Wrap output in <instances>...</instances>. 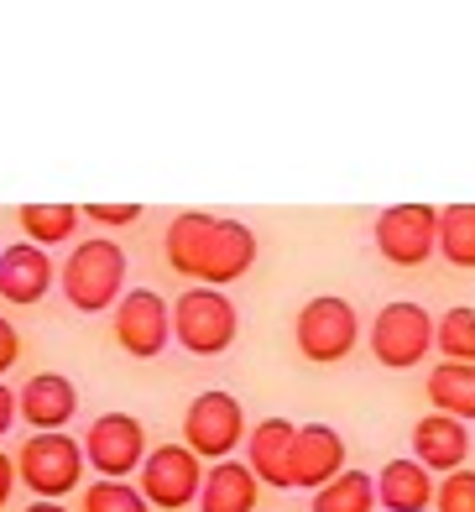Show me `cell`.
<instances>
[{"instance_id":"cell-1","label":"cell","mask_w":475,"mask_h":512,"mask_svg":"<svg viewBox=\"0 0 475 512\" xmlns=\"http://www.w3.org/2000/svg\"><path fill=\"white\" fill-rule=\"evenodd\" d=\"M162 251H168V267L178 277H194L199 288H230L235 277H246L256 267L261 246H256V230L241 220L183 209V215H173L168 236H162Z\"/></svg>"},{"instance_id":"cell-2","label":"cell","mask_w":475,"mask_h":512,"mask_svg":"<svg viewBox=\"0 0 475 512\" xmlns=\"http://www.w3.org/2000/svg\"><path fill=\"white\" fill-rule=\"evenodd\" d=\"M58 288L68 298V309H79V314L115 309V298L126 293V251L105 236L79 241L58 272Z\"/></svg>"},{"instance_id":"cell-3","label":"cell","mask_w":475,"mask_h":512,"mask_svg":"<svg viewBox=\"0 0 475 512\" xmlns=\"http://www.w3.org/2000/svg\"><path fill=\"white\" fill-rule=\"evenodd\" d=\"M16 481L37 502H63L84 481V445L74 434H27L16 450Z\"/></svg>"},{"instance_id":"cell-4","label":"cell","mask_w":475,"mask_h":512,"mask_svg":"<svg viewBox=\"0 0 475 512\" xmlns=\"http://www.w3.org/2000/svg\"><path fill=\"white\" fill-rule=\"evenodd\" d=\"M235 330H241V314H235V304L225 298V288H188L178 304H173V335L183 351L194 356H220L230 351Z\"/></svg>"},{"instance_id":"cell-5","label":"cell","mask_w":475,"mask_h":512,"mask_svg":"<svg viewBox=\"0 0 475 512\" xmlns=\"http://www.w3.org/2000/svg\"><path fill=\"white\" fill-rule=\"evenodd\" d=\"M293 335H298V351L314 361V366H335V361H345V356L355 351L361 319H355L350 298H340V293H319V298H308V304L298 309Z\"/></svg>"},{"instance_id":"cell-6","label":"cell","mask_w":475,"mask_h":512,"mask_svg":"<svg viewBox=\"0 0 475 512\" xmlns=\"http://www.w3.org/2000/svg\"><path fill=\"white\" fill-rule=\"evenodd\" d=\"M183 445L199 460H230L246 445V408L230 392H199L183 413Z\"/></svg>"},{"instance_id":"cell-7","label":"cell","mask_w":475,"mask_h":512,"mask_svg":"<svg viewBox=\"0 0 475 512\" xmlns=\"http://www.w3.org/2000/svg\"><path fill=\"white\" fill-rule=\"evenodd\" d=\"M371 236L392 267H423L439 246V209L434 204H392L376 215Z\"/></svg>"},{"instance_id":"cell-8","label":"cell","mask_w":475,"mask_h":512,"mask_svg":"<svg viewBox=\"0 0 475 512\" xmlns=\"http://www.w3.org/2000/svg\"><path fill=\"white\" fill-rule=\"evenodd\" d=\"M79 445H84V465H94L105 481H121V476H136L141 460H147V429L131 413H100Z\"/></svg>"},{"instance_id":"cell-9","label":"cell","mask_w":475,"mask_h":512,"mask_svg":"<svg viewBox=\"0 0 475 512\" xmlns=\"http://www.w3.org/2000/svg\"><path fill=\"white\" fill-rule=\"evenodd\" d=\"M199 481H204V460L188 445H157L141 460V486L136 492L147 497V507L162 512H183L188 502H199Z\"/></svg>"},{"instance_id":"cell-10","label":"cell","mask_w":475,"mask_h":512,"mask_svg":"<svg viewBox=\"0 0 475 512\" xmlns=\"http://www.w3.org/2000/svg\"><path fill=\"white\" fill-rule=\"evenodd\" d=\"M115 340H121V351H131L136 361L162 356L173 340V304L152 288H126L115 298Z\"/></svg>"},{"instance_id":"cell-11","label":"cell","mask_w":475,"mask_h":512,"mask_svg":"<svg viewBox=\"0 0 475 512\" xmlns=\"http://www.w3.org/2000/svg\"><path fill=\"white\" fill-rule=\"evenodd\" d=\"M429 345H434V314L423 304H408V298H402V304H387L371 324V351L392 371L418 366L423 356H429Z\"/></svg>"},{"instance_id":"cell-12","label":"cell","mask_w":475,"mask_h":512,"mask_svg":"<svg viewBox=\"0 0 475 512\" xmlns=\"http://www.w3.org/2000/svg\"><path fill=\"white\" fill-rule=\"evenodd\" d=\"M16 413L32 434H58V429L74 424V413H79V387L68 377H58V371H37V377H27V387L16 392Z\"/></svg>"},{"instance_id":"cell-13","label":"cell","mask_w":475,"mask_h":512,"mask_svg":"<svg viewBox=\"0 0 475 512\" xmlns=\"http://www.w3.org/2000/svg\"><path fill=\"white\" fill-rule=\"evenodd\" d=\"M53 283H58V267L42 246L16 241V246L0 251V298H6V304H16V309L42 304V298L53 293Z\"/></svg>"},{"instance_id":"cell-14","label":"cell","mask_w":475,"mask_h":512,"mask_svg":"<svg viewBox=\"0 0 475 512\" xmlns=\"http://www.w3.org/2000/svg\"><path fill=\"white\" fill-rule=\"evenodd\" d=\"M340 471H345V439H340V429H329V424H298L288 481L303 486V492H319V486L335 481Z\"/></svg>"},{"instance_id":"cell-15","label":"cell","mask_w":475,"mask_h":512,"mask_svg":"<svg viewBox=\"0 0 475 512\" xmlns=\"http://www.w3.org/2000/svg\"><path fill=\"white\" fill-rule=\"evenodd\" d=\"M293 418H261L256 429H246V465L256 481H267L272 492H293L288 465H293Z\"/></svg>"},{"instance_id":"cell-16","label":"cell","mask_w":475,"mask_h":512,"mask_svg":"<svg viewBox=\"0 0 475 512\" xmlns=\"http://www.w3.org/2000/svg\"><path fill=\"white\" fill-rule=\"evenodd\" d=\"M470 455V434L460 418H449V413H429V418H418L413 424V460L423 465L429 476H449V471H460Z\"/></svg>"},{"instance_id":"cell-17","label":"cell","mask_w":475,"mask_h":512,"mask_svg":"<svg viewBox=\"0 0 475 512\" xmlns=\"http://www.w3.org/2000/svg\"><path fill=\"white\" fill-rule=\"evenodd\" d=\"M261 481L251 476L246 460H215L199 481V512H256Z\"/></svg>"},{"instance_id":"cell-18","label":"cell","mask_w":475,"mask_h":512,"mask_svg":"<svg viewBox=\"0 0 475 512\" xmlns=\"http://www.w3.org/2000/svg\"><path fill=\"white\" fill-rule=\"evenodd\" d=\"M371 481H376V507H387V512H429L434 507V476L413 455L387 460Z\"/></svg>"},{"instance_id":"cell-19","label":"cell","mask_w":475,"mask_h":512,"mask_svg":"<svg viewBox=\"0 0 475 512\" xmlns=\"http://www.w3.org/2000/svg\"><path fill=\"white\" fill-rule=\"evenodd\" d=\"M429 398H434V413H449L460 424H470L475 418V366L470 361H439L429 377Z\"/></svg>"},{"instance_id":"cell-20","label":"cell","mask_w":475,"mask_h":512,"mask_svg":"<svg viewBox=\"0 0 475 512\" xmlns=\"http://www.w3.org/2000/svg\"><path fill=\"white\" fill-rule=\"evenodd\" d=\"M16 220L21 230H27V241L32 246H63V241H74V230H79V204H21L16 209Z\"/></svg>"},{"instance_id":"cell-21","label":"cell","mask_w":475,"mask_h":512,"mask_svg":"<svg viewBox=\"0 0 475 512\" xmlns=\"http://www.w3.org/2000/svg\"><path fill=\"white\" fill-rule=\"evenodd\" d=\"M308 512H376V481L366 471H340L314 492Z\"/></svg>"},{"instance_id":"cell-22","label":"cell","mask_w":475,"mask_h":512,"mask_svg":"<svg viewBox=\"0 0 475 512\" xmlns=\"http://www.w3.org/2000/svg\"><path fill=\"white\" fill-rule=\"evenodd\" d=\"M439 256L449 267L475 272V204H444L439 209Z\"/></svg>"},{"instance_id":"cell-23","label":"cell","mask_w":475,"mask_h":512,"mask_svg":"<svg viewBox=\"0 0 475 512\" xmlns=\"http://www.w3.org/2000/svg\"><path fill=\"white\" fill-rule=\"evenodd\" d=\"M434 345L444 351V361H470L475 366V309H444L434 319Z\"/></svg>"},{"instance_id":"cell-24","label":"cell","mask_w":475,"mask_h":512,"mask_svg":"<svg viewBox=\"0 0 475 512\" xmlns=\"http://www.w3.org/2000/svg\"><path fill=\"white\" fill-rule=\"evenodd\" d=\"M84 512H152L131 481H94L84 492Z\"/></svg>"},{"instance_id":"cell-25","label":"cell","mask_w":475,"mask_h":512,"mask_svg":"<svg viewBox=\"0 0 475 512\" xmlns=\"http://www.w3.org/2000/svg\"><path fill=\"white\" fill-rule=\"evenodd\" d=\"M434 512H475V471H449L434 486Z\"/></svg>"},{"instance_id":"cell-26","label":"cell","mask_w":475,"mask_h":512,"mask_svg":"<svg viewBox=\"0 0 475 512\" xmlns=\"http://www.w3.org/2000/svg\"><path fill=\"white\" fill-rule=\"evenodd\" d=\"M79 215L94 220V225H136L141 220V204H84Z\"/></svg>"},{"instance_id":"cell-27","label":"cell","mask_w":475,"mask_h":512,"mask_svg":"<svg viewBox=\"0 0 475 512\" xmlns=\"http://www.w3.org/2000/svg\"><path fill=\"white\" fill-rule=\"evenodd\" d=\"M16 356H21V335H16V324L0 314V377L16 366Z\"/></svg>"},{"instance_id":"cell-28","label":"cell","mask_w":475,"mask_h":512,"mask_svg":"<svg viewBox=\"0 0 475 512\" xmlns=\"http://www.w3.org/2000/svg\"><path fill=\"white\" fill-rule=\"evenodd\" d=\"M11 492H16V460H11L6 450H0V512H6Z\"/></svg>"},{"instance_id":"cell-29","label":"cell","mask_w":475,"mask_h":512,"mask_svg":"<svg viewBox=\"0 0 475 512\" xmlns=\"http://www.w3.org/2000/svg\"><path fill=\"white\" fill-rule=\"evenodd\" d=\"M11 424H16V387L0 382V434H11Z\"/></svg>"},{"instance_id":"cell-30","label":"cell","mask_w":475,"mask_h":512,"mask_svg":"<svg viewBox=\"0 0 475 512\" xmlns=\"http://www.w3.org/2000/svg\"><path fill=\"white\" fill-rule=\"evenodd\" d=\"M21 512H68L63 502H32V507H21Z\"/></svg>"}]
</instances>
